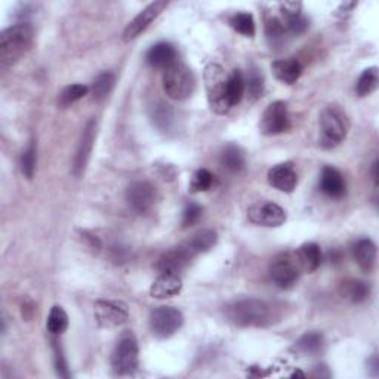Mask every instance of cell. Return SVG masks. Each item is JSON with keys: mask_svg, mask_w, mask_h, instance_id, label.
Here are the masks:
<instances>
[{"mask_svg": "<svg viewBox=\"0 0 379 379\" xmlns=\"http://www.w3.org/2000/svg\"><path fill=\"white\" fill-rule=\"evenodd\" d=\"M221 166L230 174H238L245 169L246 159H245V153L240 147H237L234 144L227 146L222 150L221 158H219Z\"/></svg>", "mask_w": 379, "mask_h": 379, "instance_id": "603a6c76", "label": "cell"}, {"mask_svg": "<svg viewBox=\"0 0 379 379\" xmlns=\"http://www.w3.org/2000/svg\"><path fill=\"white\" fill-rule=\"evenodd\" d=\"M182 290V278L175 274V273H160V276L154 280L151 288H150V295L153 298L158 300H165L176 297Z\"/></svg>", "mask_w": 379, "mask_h": 379, "instance_id": "ac0fdd59", "label": "cell"}, {"mask_svg": "<svg viewBox=\"0 0 379 379\" xmlns=\"http://www.w3.org/2000/svg\"><path fill=\"white\" fill-rule=\"evenodd\" d=\"M195 88V79L191 70L181 61L165 68L163 91L175 101H184L191 96Z\"/></svg>", "mask_w": 379, "mask_h": 379, "instance_id": "277c9868", "label": "cell"}, {"mask_svg": "<svg viewBox=\"0 0 379 379\" xmlns=\"http://www.w3.org/2000/svg\"><path fill=\"white\" fill-rule=\"evenodd\" d=\"M283 24H285L286 33H289L292 36H301L308 29V20L302 15V13H300V15H295V17L285 18Z\"/></svg>", "mask_w": 379, "mask_h": 379, "instance_id": "74e56055", "label": "cell"}, {"mask_svg": "<svg viewBox=\"0 0 379 379\" xmlns=\"http://www.w3.org/2000/svg\"><path fill=\"white\" fill-rule=\"evenodd\" d=\"M148 325L151 333L159 340L171 338L182 325H184V316L175 307L162 305L154 308L148 317Z\"/></svg>", "mask_w": 379, "mask_h": 379, "instance_id": "52a82bcc", "label": "cell"}, {"mask_svg": "<svg viewBox=\"0 0 379 379\" xmlns=\"http://www.w3.org/2000/svg\"><path fill=\"white\" fill-rule=\"evenodd\" d=\"M295 258H297V262L300 265V269L307 271V273H313L316 271L320 264H321V250L317 243H304L295 254Z\"/></svg>", "mask_w": 379, "mask_h": 379, "instance_id": "7402d4cb", "label": "cell"}, {"mask_svg": "<svg viewBox=\"0 0 379 379\" xmlns=\"http://www.w3.org/2000/svg\"><path fill=\"white\" fill-rule=\"evenodd\" d=\"M34 30L29 23L11 25L0 34V65L8 68L18 63L33 45Z\"/></svg>", "mask_w": 379, "mask_h": 379, "instance_id": "7a4b0ae2", "label": "cell"}, {"mask_svg": "<svg viewBox=\"0 0 379 379\" xmlns=\"http://www.w3.org/2000/svg\"><path fill=\"white\" fill-rule=\"evenodd\" d=\"M214 184H215V176L207 169H199L193 175L190 190L193 193H202V191H207L212 188Z\"/></svg>", "mask_w": 379, "mask_h": 379, "instance_id": "d590c367", "label": "cell"}, {"mask_svg": "<svg viewBox=\"0 0 379 379\" xmlns=\"http://www.w3.org/2000/svg\"><path fill=\"white\" fill-rule=\"evenodd\" d=\"M227 75L217 63H209L205 67L203 80L210 110L217 115H227L230 105L227 101Z\"/></svg>", "mask_w": 379, "mask_h": 379, "instance_id": "3957f363", "label": "cell"}, {"mask_svg": "<svg viewBox=\"0 0 379 379\" xmlns=\"http://www.w3.org/2000/svg\"><path fill=\"white\" fill-rule=\"evenodd\" d=\"M321 144L335 147L342 143L348 132V119L338 105H328L320 115Z\"/></svg>", "mask_w": 379, "mask_h": 379, "instance_id": "8992f818", "label": "cell"}, {"mask_svg": "<svg viewBox=\"0 0 379 379\" xmlns=\"http://www.w3.org/2000/svg\"><path fill=\"white\" fill-rule=\"evenodd\" d=\"M323 336L319 332H307L301 338L295 342L293 349L304 356H313L321 351Z\"/></svg>", "mask_w": 379, "mask_h": 379, "instance_id": "484cf974", "label": "cell"}, {"mask_svg": "<svg viewBox=\"0 0 379 379\" xmlns=\"http://www.w3.org/2000/svg\"><path fill=\"white\" fill-rule=\"evenodd\" d=\"M353 255L357 265L364 273H372L376 265V245L371 238H360L353 246Z\"/></svg>", "mask_w": 379, "mask_h": 379, "instance_id": "d6986e66", "label": "cell"}, {"mask_svg": "<svg viewBox=\"0 0 379 379\" xmlns=\"http://www.w3.org/2000/svg\"><path fill=\"white\" fill-rule=\"evenodd\" d=\"M95 136H96V120L92 119L88 122L85 131L82 134L80 143L76 151L75 156V163H73V171L76 176H80L86 169V165L89 162L91 153L94 148V143H95Z\"/></svg>", "mask_w": 379, "mask_h": 379, "instance_id": "9a60e30c", "label": "cell"}, {"mask_svg": "<svg viewBox=\"0 0 379 379\" xmlns=\"http://www.w3.org/2000/svg\"><path fill=\"white\" fill-rule=\"evenodd\" d=\"M379 83V73L376 67H369L364 70V72L360 75L357 85H356V92L359 96H366L371 95Z\"/></svg>", "mask_w": 379, "mask_h": 379, "instance_id": "f1b7e54d", "label": "cell"}, {"mask_svg": "<svg viewBox=\"0 0 379 379\" xmlns=\"http://www.w3.org/2000/svg\"><path fill=\"white\" fill-rule=\"evenodd\" d=\"M195 255L190 250L187 243L179 245L176 248H172L171 250L165 252V254L159 258L158 270L160 273H175L178 274L191 262V259Z\"/></svg>", "mask_w": 379, "mask_h": 379, "instance_id": "5bb4252c", "label": "cell"}, {"mask_svg": "<svg viewBox=\"0 0 379 379\" xmlns=\"http://www.w3.org/2000/svg\"><path fill=\"white\" fill-rule=\"evenodd\" d=\"M371 288L368 283L360 282V280H348L342 283V297L349 300L354 304H360L369 298Z\"/></svg>", "mask_w": 379, "mask_h": 379, "instance_id": "4316f807", "label": "cell"}, {"mask_svg": "<svg viewBox=\"0 0 379 379\" xmlns=\"http://www.w3.org/2000/svg\"><path fill=\"white\" fill-rule=\"evenodd\" d=\"M36 162H37V148L36 143L32 141L21 156V172L27 179H32L34 176Z\"/></svg>", "mask_w": 379, "mask_h": 379, "instance_id": "e575fe53", "label": "cell"}, {"mask_svg": "<svg viewBox=\"0 0 379 379\" xmlns=\"http://www.w3.org/2000/svg\"><path fill=\"white\" fill-rule=\"evenodd\" d=\"M300 265L290 254H282L270 264V278L280 289H290L300 278Z\"/></svg>", "mask_w": 379, "mask_h": 379, "instance_id": "9c48e42d", "label": "cell"}, {"mask_svg": "<svg viewBox=\"0 0 379 379\" xmlns=\"http://www.w3.org/2000/svg\"><path fill=\"white\" fill-rule=\"evenodd\" d=\"M202 217V207L198 203H188L182 212V229H188L194 224H198Z\"/></svg>", "mask_w": 379, "mask_h": 379, "instance_id": "f35d334b", "label": "cell"}, {"mask_svg": "<svg viewBox=\"0 0 379 379\" xmlns=\"http://www.w3.org/2000/svg\"><path fill=\"white\" fill-rule=\"evenodd\" d=\"M224 314L234 326L261 328L273 321V307L258 298H245L227 304Z\"/></svg>", "mask_w": 379, "mask_h": 379, "instance_id": "6da1fadb", "label": "cell"}, {"mask_svg": "<svg viewBox=\"0 0 379 379\" xmlns=\"http://www.w3.org/2000/svg\"><path fill=\"white\" fill-rule=\"evenodd\" d=\"M248 218L252 224L261 227H280L286 222V212L282 206L273 202H262L250 206Z\"/></svg>", "mask_w": 379, "mask_h": 379, "instance_id": "8fae6325", "label": "cell"}, {"mask_svg": "<svg viewBox=\"0 0 379 379\" xmlns=\"http://www.w3.org/2000/svg\"><path fill=\"white\" fill-rule=\"evenodd\" d=\"M53 354H55V368L57 372L63 378H68V371H67V363L64 359V354L61 351V347L58 345L57 341H53Z\"/></svg>", "mask_w": 379, "mask_h": 379, "instance_id": "ab89813d", "label": "cell"}, {"mask_svg": "<svg viewBox=\"0 0 379 379\" xmlns=\"http://www.w3.org/2000/svg\"><path fill=\"white\" fill-rule=\"evenodd\" d=\"M245 86L248 95L252 101H257L264 94V77L257 67H252L248 73V79H245Z\"/></svg>", "mask_w": 379, "mask_h": 379, "instance_id": "f546056e", "label": "cell"}, {"mask_svg": "<svg viewBox=\"0 0 379 379\" xmlns=\"http://www.w3.org/2000/svg\"><path fill=\"white\" fill-rule=\"evenodd\" d=\"M290 128V117L288 111V104L285 101H274L261 116L259 129L264 135L271 136L283 134Z\"/></svg>", "mask_w": 379, "mask_h": 379, "instance_id": "30bf717a", "label": "cell"}, {"mask_svg": "<svg viewBox=\"0 0 379 379\" xmlns=\"http://www.w3.org/2000/svg\"><path fill=\"white\" fill-rule=\"evenodd\" d=\"M218 242V234L214 230H202L199 233H195L190 240L187 242V246L193 252L194 255L203 254L212 249Z\"/></svg>", "mask_w": 379, "mask_h": 379, "instance_id": "cb8c5ba5", "label": "cell"}, {"mask_svg": "<svg viewBox=\"0 0 379 379\" xmlns=\"http://www.w3.org/2000/svg\"><path fill=\"white\" fill-rule=\"evenodd\" d=\"M230 25L233 29L246 37H254L255 36V21L254 17L248 12H238L236 15L230 18Z\"/></svg>", "mask_w": 379, "mask_h": 379, "instance_id": "4dcf8cb0", "label": "cell"}, {"mask_svg": "<svg viewBox=\"0 0 379 379\" xmlns=\"http://www.w3.org/2000/svg\"><path fill=\"white\" fill-rule=\"evenodd\" d=\"M271 70L276 79L282 83H286V85H293V83H297L302 75V65L298 60H295V58L277 60L271 64Z\"/></svg>", "mask_w": 379, "mask_h": 379, "instance_id": "ffe728a7", "label": "cell"}, {"mask_svg": "<svg viewBox=\"0 0 379 379\" xmlns=\"http://www.w3.org/2000/svg\"><path fill=\"white\" fill-rule=\"evenodd\" d=\"M139 348L134 333L126 332L117 341L111 354V368L119 376H129L138 371Z\"/></svg>", "mask_w": 379, "mask_h": 379, "instance_id": "5b68a950", "label": "cell"}, {"mask_svg": "<svg viewBox=\"0 0 379 379\" xmlns=\"http://www.w3.org/2000/svg\"><path fill=\"white\" fill-rule=\"evenodd\" d=\"M379 163H378V160L372 165V176H373V181H375V186H378V166Z\"/></svg>", "mask_w": 379, "mask_h": 379, "instance_id": "b9f144b4", "label": "cell"}, {"mask_svg": "<svg viewBox=\"0 0 379 379\" xmlns=\"http://www.w3.org/2000/svg\"><path fill=\"white\" fill-rule=\"evenodd\" d=\"M68 328V316L64 308L60 305H53L49 311L46 320V329L51 335H61Z\"/></svg>", "mask_w": 379, "mask_h": 379, "instance_id": "83f0119b", "label": "cell"}, {"mask_svg": "<svg viewBox=\"0 0 379 379\" xmlns=\"http://www.w3.org/2000/svg\"><path fill=\"white\" fill-rule=\"evenodd\" d=\"M280 8H282L285 18H288V17L300 15L301 9H302V4H300V2H285V4L280 5Z\"/></svg>", "mask_w": 379, "mask_h": 379, "instance_id": "60d3db41", "label": "cell"}, {"mask_svg": "<svg viewBox=\"0 0 379 379\" xmlns=\"http://www.w3.org/2000/svg\"><path fill=\"white\" fill-rule=\"evenodd\" d=\"M320 190L330 199H341L345 195V179L340 171L332 166H325L320 175Z\"/></svg>", "mask_w": 379, "mask_h": 379, "instance_id": "e0dca14e", "label": "cell"}, {"mask_svg": "<svg viewBox=\"0 0 379 379\" xmlns=\"http://www.w3.org/2000/svg\"><path fill=\"white\" fill-rule=\"evenodd\" d=\"M88 91H89L88 86L82 85V83H75V85L67 86V88L61 92L58 103H60L61 107H68V105H72V104L77 103L79 100H82V98L88 94Z\"/></svg>", "mask_w": 379, "mask_h": 379, "instance_id": "836d02e7", "label": "cell"}, {"mask_svg": "<svg viewBox=\"0 0 379 379\" xmlns=\"http://www.w3.org/2000/svg\"><path fill=\"white\" fill-rule=\"evenodd\" d=\"M266 179L271 187L283 193H292L298 184V175L292 163H278L273 166Z\"/></svg>", "mask_w": 379, "mask_h": 379, "instance_id": "2e32d148", "label": "cell"}, {"mask_svg": "<svg viewBox=\"0 0 379 379\" xmlns=\"http://www.w3.org/2000/svg\"><path fill=\"white\" fill-rule=\"evenodd\" d=\"M176 61V51L171 44H158L147 52V63L154 68H167Z\"/></svg>", "mask_w": 379, "mask_h": 379, "instance_id": "44dd1931", "label": "cell"}, {"mask_svg": "<svg viewBox=\"0 0 379 379\" xmlns=\"http://www.w3.org/2000/svg\"><path fill=\"white\" fill-rule=\"evenodd\" d=\"M94 316L101 328H117L129 319L128 305L122 301L98 300L94 305Z\"/></svg>", "mask_w": 379, "mask_h": 379, "instance_id": "ba28073f", "label": "cell"}, {"mask_svg": "<svg viewBox=\"0 0 379 379\" xmlns=\"http://www.w3.org/2000/svg\"><path fill=\"white\" fill-rule=\"evenodd\" d=\"M126 202L136 214H146L156 202V188L147 181H135L126 190Z\"/></svg>", "mask_w": 379, "mask_h": 379, "instance_id": "4fadbf2b", "label": "cell"}, {"mask_svg": "<svg viewBox=\"0 0 379 379\" xmlns=\"http://www.w3.org/2000/svg\"><path fill=\"white\" fill-rule=\"evenodd\" d=\"M265 33H266V37H269V40L271 41L273 45L280 44V41H283L285 34H286V29H285L283 21L278 20V18L269 20V21H266V25H265Z\"/></svg>", "mask_w": 379, "mask_h": 379, "instance_id": "8d00e7d4", "label": "cell"}, {"mask_svg": "<svg viewBox=\"0 0 379 379\" xmlns=\"http://www.w3.org/2000/svg\"><path fill=\"white\" fill-rule=\"evenodd\" d=\"M153 123L158 126L162 132L171 131L174 124V113L169 105L160 104L159 107L154 108L153 111Z\"/></svg>", "mask_w": 379, "mask_h": 379, "instance_id": "d6a6232c", "label": "cell"}, {"mask_svg": "<svg viewBox=\"0 0 379 379\" xmlns=\"http://www.w3.org/2000/svg\"><path fill=\"white\" fill-rule=\"evenodd\" d=\"M115 82H116V77L113 73H110V72L101 73L94 80L91 86L92 96L95 98V100H103V98H105L111 92V89H113Z\"/></svg>", "mask_w": 379, "mask_h": 379, "instance_id": "1f68e13d", "label": "cell"}, {"mask_svg": "<svg viewBox=\"0 0 379 379\" xmlns=\"http://www.w3.org/2000/svg\"><path fill=\"white\" fill-rule=\"evenodd\" d=\"M166 6H167V2H165V0H158V2H153L148 6H146L128 24V27H126L124 32H123V40L131 41V40L136 39L139 34H143L151 25V23L165 11Z\"/></svg>", "mask_w": 379, "mask_h": 379, "instance_id": "7c38bea8", "label": "cell"}, {"mask_svg": "<svg viewBox=\"0 0 379 379\" xmlns=\"http://www.w3.org/2000/svg\"><path fill=\"white\" fill-rule=\"evenodd\" d=\"M246 92L245 86V77L240 70H234V72L227 79V101L230 107L237 105L242 101V98Z\"/></svg>", "mask_w": 379, "mask_h": 379, "instance_id": "d4e9b609", "label": "cell"}]
</instances>
